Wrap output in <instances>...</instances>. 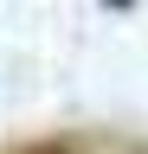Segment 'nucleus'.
<instances>
[{
  "instance_id": "obj_2",
  "label": "nucleus",
  "mask_w": 148,
  "mask_h": 154,
  "mask_svg": "<svg viewBox=\"0 0 148 154\" xmlns=\"http://www.w3.org/2000/svg\"><path fill=\"white\" fill-rule=\"evenodd\" d=\"M103 7H129V0H103Z\"/></svg>"
},
{
  "instance_id": "obj_1",
  "label": "nucleus",
  "mask_w": 148,
  "mask_h": 154,
  "mask_svg": "<svg viewBox=\"0 0 148 154\" xmlns=\"http://www.w3.org/2000/svg\"><path fill=\"white\" fill-rule=\"evenodd\" d=\"M13 154H77L71 141H58V135H52V141H26V148H13Z\"/></svg>"
}]
</instances>
